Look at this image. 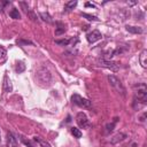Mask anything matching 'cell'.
Here are the masks:
<instances>
[{
	"instance_id": "cell-5",
	"label": "cell",
	"mask_w": 147,
	"mask_h": 147,
	"mask_svg": "<svg viewBox=\"0 0 147 147\" xmlns=\"http://www.w3.org/2000/svg\"><path fill=\"white\" fill-rule=\"evenodd\" d=\"M76 122H77L78 126L82 127V129H88V127L91 126L90 121H88L87 116H86L84 113H78V114H77V116H76Z\"/></svg>"
},
{
	"instance_id": "cell-23",
	"label": "cell",
	"mask_w": 147,
	"mask_h": 147,
	"mask_svg": "<svg viewBox=\"0 0 147 147\" xmlns=\"http://www.w3.org/2000/svg\"><path fill=\"white\" fill-rule=\"evenodd\" d=\"M116 121H117V118H115V121H114L113 123H109V124H107V125H106V129H107V132H110V131H113V130H114V127H115V123H116Z\"/></svg>"
},
{
	"instance_id": "cell-1",
	"label": "cell",
	"mask_w": 147,
	"mask_h": 147,
	"mask_svg": "<svg viewBox=\"0 0 147 147\" xmlns=\"http://www.w3.org/2000/svg\"><path fill=\"white\" fill-rule=\"evenodd\" d=\"M133 88H134L133 107L137 103H141L142 106L146 105V101H147V88H146V84L145 83H141V84L134 85Z\"/></svg>"
},
{
	"instance_id": "cell-10",
	"label": "cell",
	"mask_w": 147,
	"mask_h": 147,
	"mask_svg": "<svg viewBox=\"0 0 147 147\" xmlns=\"http://www.w3.org/2000/svg\"><path fill=\"white\" fill-rule=\"evenodd\" d=\"M126 31L130 33H134V34H140L144 32V29L141 26H133V25H126L125 26Z\"/></svg>"
},
{
	"instance_id": "cell-24",
	"label": "cell",
	"mask_w": 147,
	"mask_h": 147,
	"mask_svg": "<svg viewBox=\"0 0 147 147\" xmlns=\"http://www.w3.org/2000/svg\"><path fill=\"white\" fill-rule=\"evenodd\" d=\"M17 44H18V45H21V44H25V45L30 44V45H32V42L29 41V40H17Z\"/></svg>"
},
{
	"instance_id": "cell-21",
	"label": "cell",
	"mask_w": 147,
	"mask_h": 147,
	"mask_svg": "<svg viewBox=\"0 0 147 147\" xmlns=\"http://www.w3.org/2000/svg\"><path fill=\"white\" fill-rule=\"evenodd\" d=\"M70 41H71V39H62V40L56 39V40H55V42H56L57 45H62V46H68V45L70 44Z\"/></svg>"
},
{
	"instance_id": "cell-22",
	"label": "cell",
	"mask_w": 147,
	"mask_h": 147,
	"mask_svg": "<svg viewBox=\"0 0 147 147\" xmlns=\"http://www.w3.org/2000/svg\"><path fill=\"white\" fill-rule=\"evenodd\" d=\"M82 16L86 17L88 21H99V18H98L96 16H93V15H90V14H85V13H83Z\"/></svg>"
},
{
	"instance_id": "cell-9",
	"label": "cell",
	"mask_w": 147,
	"mask_h": 147,
	"mask_svg": "<svg viewBox=\"0 0 147 147\" xmlns=\"http://www.w3.org/2000/svg\"><path fill=\"white\" fill-rule=\"evenodd\" d=\"M7 146L8 147H18L17 139L14 137V134L11 132L7 133Z\"/></svg>"
},
{
	"instance_id": "cell-13",
	"label": "cell",
	"mask_w": 147,
	"mask_h": 147,
	"mask_svg": "<svg viewBox=\"0 0 147 147\" xmlns=\"http://www.w3.org/2000/svg\"><path fill=\"white\" fill-rule=\"evenodd\" d=\"M9 16H10L11 18H14V20H20V18H21V14H20V11H18L17 8H13V9L9 11Z\"/></svg>"
},
{
	"instance_id": "cell-17",
	"label": "cell",
	"mask_w": 147,
	"mask_h": 147,
	"mask_svg": "<svg viewBox=\"0 0 147 147\" xmlns=\"http://www.w3.org/2000/svg\"><path fill=\"white\" fill-rule=\"evenodd\" d=\"M64 32H65V26L63 24H61V23H57V28L55 29V34L60 36V34H62Z\"/></svg>"
},
{
	"instance_id": "cell-11",
	"label": "cell",
	"mask_w": 147,
	"mask_h": 147,
	"mask_svg": "<svg viewBox=\"0 0 147 147\" xmlns=\"http://www.w3.org/2000/svg\"><path fill=\"white\" fill-rule=\"evenodd\" d=\"M147 51L144 49L141 53H140V56H139V62L141 64L142 68H147Z\"/></svg>"
},
{
	"instance_id": "cell-25",
	"label": "cell",
	"mask_w": 147,
	"mask_h": 147,
	"mask_svg": "<svg viewBox=\"0 0 147 147\" xmlns=\"http://www.w3.org/2000/svg\"><path fill=\"white\" fill-rule=\"evenodd\" d=\"M85 7H92V8H95V6L93 3H90V2H86L85 3Z\"/></svg>"
},
{
	"instance_id": "cell-15",
	"label": "cell",
	"mask_w": 147,
	"mask_h": 147,
	"mask_svg": "<svg viewBox=\"0 0 147 147\" xmlns=\"http://www.w3.org/2000/svg\"><path fill=\"white\" fill-rule=\"evenodd\" d=\"M6 60H7V52L2 46H0V64L5 63Z\"/></svg>"
},
{
	"instance_id": "cell-18",
	"label": "cell",
	"mask_w": 147,
	"mask_h": 147,
	"mask_svg": "<svg viewBox=\"0 0 147 147\" xmlns=\"http://www.w3.org/2000/svg\"><path fill=\"white\" fill-rule=\"evenodd\" d=\"M15 70H16V72H17V74L23 72V71L25 70V64H24L22 61L17 62V63H16V67H15Z\"/></svg>"
},
{
	"instance_id": "cell-20",
	"label": "cell",
	"mask_w": 147,
	"mask_h": 147,
	"mask_svg": "<svg viewBox=\"0 0 147 147\" xmlns=\"http://www.w3.org/2000/svg\"><path fill=\"white\" fill-rule=\"evenodd\" d=\"M70 132H71L72 136H74L75 138H77V139H79V138L82 137V132H80V130L77 129V127H71V129H70Z\"/></svg>"
},
{
	"instance_id": "cell-14",
	"label": "cell",
	"mask_w": 147,
	"mask_h": 147,
	"mask_svg": "<svg viewBox=\"0 0 147 147\" xmlns=\"http://www.w3.org/2000/svg\"><path fill=\"white\" fill-rule=\"evenodd\" d=\"M34 140L40 145V147H52L51 145H49V142L48 141H46V140H44V139H41L40 137H34Z\"/></svg>"
},
{
	"instance_id": "cell-7",
	"label": "cell",
	"mask_w": 147,
	"mask_h": 147,
	"mask_svg": "<svg viewBox=\"0 0 147 147\" xmlns=\"http://www.w3.org/2000/svg\"><path fill=\"white\" fill-rule=\"evenodd\" d=\"M101 38H102V34H101V32L99 30H93L92 32H90V33L86 34V39H87V41L90 44H93V42L100 40Z\"/></svg>"
},
{
	"instance_id": "cell-27",
	"label": "cell",
	"mask_w": 147,
	"mask_h": 147,
	"mask_svg": "<svg viewBox=\"0 0 147 147\" xmlns=\"http://www.w3.org/2000/svg\"><path fill=\"white\" fill-rule=\"evenodd\" d=\"M29 147H32V146H29Z\"/></svg>"
},
{
	"instance_id": "cell-6",
	"label": "cell",
	"mask_w": 147,
	"mask_h": 147,
	"mask_svg": "<svg viewBox=\"0 0 147 147\" xmlns=\"http://www.w3.org/2000/svg\"><path fill=\"white\" fill-rule=\"evenodd\" d=\"M99 64L101 67H105V68H108L113 71H117L119 69V64L117 62H114V61H109V60H106V59H101L99 60Z\"/></svg>"
},
{
	"instance_id": "cell-16",
	"label": "cell",
	"mask_w": 147,
	"mask_h": 147,
	"mask_svg": "<svg viewBox=\"0 0 147 147\" xmlns=\"http://www.w3.org/2000/svg\"><path fill=\"white\" fill-rule=\"evenodd\" d=\"M39 16L41 17V20L42 21H45V22H47V23H52L53 22V20H52V17H51V15L48 14V13H39Z\"/></svg>"
},
{
	"instance_id": "cell-3",
	"label": "cell",
	"mask_w": 147,
	"mask_h": 147,
	"mask_svg": "<svg viewBox=\"0 0 147 147\" xmlns=\"http://www.w3.org/2000/svg\"><path fill=\"white\" fill-rule=\"evenodd\" d=\"M36 77L38 78V80L40 83H44L45 85H49L51 83V74L46 68H40L38 69V71L36 72Z\"/></svg>"
},
{
	"instance_id": "cell-26",
	"label": "cell",
	"mask_w": 147,
	"mask_h": 147,
	"mask_svg": "<svg viewBox=\"0 0 147 147\" xmlns=\"http://www.w3.org/2000/svg\"><path fill=\"white\" fill-rule=\"evenodd\" d=\"M87 28H88V25H84V26H83V28H82V29H83V30H84V31H85V30H87Z\"/></svg>"
},
{
	"instance_id": "cell-4",
	"label": "cell",
	"mask_w": 147,
	"mask_h": 147,
	"mask_svg": "<svg viewBox=\"0 0 147 147\" xmlns=\"http://www.w3.org/2000/svg\"><path fill=\"white\" fill-rule=\"evenodd\" d=\"M71 101H72V103H75L76 106H78L80 108H91V106H92L90 100H87L78 94H74L71 96Z\"/></svg>"
},
{
	"instance_id": "cell-19",
	"label": "cell",
	"mask_w": 147,
	"mask_h": 147,
	"mask_svg": "<svg viewBox=\"0 0 147 147\" xmlns=\"http://www.w3.org/2000/svg\"><path fill=\"white\" fill-rule=\"evenodd\" d=\"M76 6H77V1H68V2H65V5H64V9H65V10H71V9H74Z\"/></svg>"
},
{
	"instance_id": "cell-12",
	"label": "cell",
	"mask_w": 147,
	"mask_h": 147,
	"mask_svg": "<svg viewBox=\"0 0 147 147\" xmlns=\"http://www.w3.org/2000/svg\"><path fill=\"white\" fill-rule=\"evenodd\" d=\"M125 138H126V134H124V133H116V134L110 139V142H111V144H116V142H118V141L124 140Z\"/></svg>"
},
{
	"instance_id": "cell-8",
	"label": "cell",
	"mask_w": 147,
	"mask_h": 147,
	"mask_svg": "<svg viewBox=\"0 0 147 147\" xmlns=\"http://www.w3.org/2000/svg\"><path fill=\"white\" fill-rule=\"evenodd\" d=\"M2 90H3V92H6V93L11 92V90H13V84H11V82H10V79H9V77H8L7 75H5V77H3Z\"/></svg>"
},
{
	"instance_id": "cell-2",
	"label": "cell",
	"mask_w": 147,
	"mask_h": 147,
	"mask_svg": "<svg viewBox=\"0 0 147 147\" xmlns=\"http://www.w3.org/2000/svg\"><path fill=\"white\" fill-rule=\"evenodd\" d=\"M108 80H109V84L118 92V93H121L123 96L125 95V87L123 86V84L121 83V80L116 77V76H114V75H109L108 76Z\"/></svg>"
}]
</instances>
